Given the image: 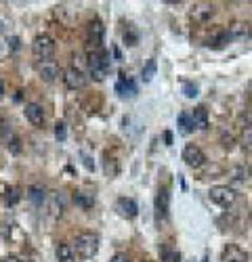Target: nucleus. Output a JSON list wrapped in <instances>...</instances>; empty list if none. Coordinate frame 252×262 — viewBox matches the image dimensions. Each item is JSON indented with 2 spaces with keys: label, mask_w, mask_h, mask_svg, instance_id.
<instances>
[{
  "label": "nucleus",
  "mask_w": 252,
  "mask_h": 262,
  "mask_svg": "<svg viewBox=\"0 0 252 262\" xmlns=\"http://www.w3.org/2000/svg\"><path fill=\"white\" fill-rule=\"evenodd\" d=\"M160 258H162V262H181V254H179L175 248H171L168 244L162 246V250H160Z\"/></svg>",
  "instance_id": "26"
},
{
  "label": "nucleus",
  "mask_w": 252,
  "mask_h": 262,
  "mask_svg": "<svg viewBox=\"0 0 252 262\" xmlns=\"http://www.w3.org/2000/svg\"><path fill=\"white\" fill-rule=\"evenodd\" d=\"M99 244H101V239H99L97 233H93V231H82V233L76 235L72 248H74V252H76L80 258L89 260V258L97 256V252H99Z\"/></svg>",
  "instance_id": "2"
},
{
  "label": "nucleus",
  "mask_w": 252,
  "mask_h": 262,
  "mask_svg": "<svg viewBox=\"0 0 252 262\" xmlns=\"http://www.w3.org/2000/svg\"><path fill=\"white\" fill-rule=\"evenodd\" d=\"M116 93H118L120 99H133V97H137L139 89H137V84H135L133 78L120 74V78L116 82Z\"/></svg>",
  "instance_id": "13"
},
{
  "label": "nucleus",
  "mask_w": 252,
  "mask_h": 262,
  "mask_svg": "<svg viewBox=\"0 0 252 262\" xmlns=\"http://www.w3.org/2000/svg\"><path fill=\"white\" fill-rule=\"evenodd\" d=\"M38 74H40V78L45 80V82H55L57 76L61 74V70H59V65L55 61H47V63H40L38 65Z\"/></svg>",
  "instance_id": "17"
},
{
  "label": "nucleus",
  "mask_w": 252,
  "mask_h": 262,
  "mask_svg": "<svg viewBox=\"0 0 252 262\" xmlns=\"http://www.w3.org/2000/svg\"><path fill=\"white\" fill-rule=\"evenodd\" d=\"M0 141L5 143V147L11 151V154H21V139L13 130V126L7 122L0 124Z\"/></svg>",
  "instance_id": "8"
},
{
  "label": "nucleus",
  "mask_w": 252,
  "mask_h": 262,
  "mask_svg": "<svg viewBox=\"0 0 252 262\" xmlns=\"http://www.w3.org/2000/svg\"><path fill=\"white\" fill-rule=\"evenodd\" d=\"M139 262H154V260H150V258H143V260H139Z\"/></svg>",
  "instance_id": "37"
},
{
  "label": "nucleus",
  "mask_w": 252,
  "mask_h": 262,
  "mask_svg": "<svg viewBox=\"0 0 252 262\" xmlns=\"http://www.w3.org/2000/svg\"><path fill=\"white\" fill-rule=\"evenodd\" d=\"M250 221H252V212H250Z\"/></svg>",
  "instance_id": "39"
},
{
  "label": "nucleus",
  "mask_w": 252,
  "mask_h": 262,
  "mask_svg": "<svg viewBox=\"0 0 252 262\" xmlns=\"http://www.w3.org/2000/svg\"><path fill=\"white\" fill-rule=\"evenodd\" d=\"M55 256H57V262H76V252L70 244H59L55 248Z\"/></svg>",
  "instance_id": "20"
},
{
  "label": "nucleus",
  "mask_w": 252,
  "mask_h": 262,
  "mask_svg": "<svg viewBox=\"0 0 252 262\" xmlns=\"http://www.w3.org/2000/svg\"><path fill=\"white\" fill-rule=\"evenodd\" d=\"M192 120H194V128L198 130H206L208 128V112H206V107H196L194 112H192Z\"/></svg>",
  "instance_id": "21"
},
{
  "label": "nucleus",
  "mask_w": 252,
  "mask_h": 262,
  "mask_svg": "<svg viewBox=\"0 0 252 262\" xmlns=\"http://www.w3.org/2000/svg\"><path fill=\"white\" fill-rule=\"evenodd\" d=\"M110 262H131V258H129V254L118 252V254H114V256H112V260H110Z\"/></svg>",
  "instance_id": "31"
},
{
  "label": "nucleus",
  "mask_w": 252,
  "mask_h": 262,
  "mask_svg": "<svg viewBox=\"0 0 252 262\" xmlns=\"http://www.w3.org/2000/svg\"><path fill=\"white\" fill-rule=\"evenodd\" d=\"M5 93H7V91H5V82H3V78H0V101L5 99Z\"/></svg>",
  "instance_id": "35"
},
{
  "label": "nucleus",
  "mask_w": 252,
  "mask_h": 262,
  "mask_svg": "<svg viewBox=\"0 0 252 262\" xmlns=\"http://www.w3.org/2000/svg\"><path fill=\"white\" fill-rule=\"evenodd\" d=\"M19 200H21V193H19V189H17V187H7V195H5V202H7V206H15Z\"/></svg>",
  "instance_id": "28"
},
{
  "label": "nucleus",
  "mask_w": 252,
  "mask_h": 262,
  "mask_svg": "<svg viewBox=\"0 0 252 262\" xmlns=\"http://www.w3.org/2000/svg\"><path fill=\"white\" fill-rule=\"evenodd\" d=\"M63 82H66V86L70 91H80L87 86V76H84V72L80 68L72 65V68L63 70Z\"/></svg>",
  "instance_id": "9"
},
{
  "label": "nucleus",
  "mask_w": 252,
  "mask_h": 262,
  "mask_svg": "<svg viewBox=\"0 0 252 262\" xmlns=\"http://www.w3.org/2000/svg\"><path fill=\"white\" fill-rule=\"evenodd\" d=\"M103 170H105V174H108L110 179L118 177V172H120V168H118V162H116L114 158H105V160H103Z\"/></svg>",
  "instance_id": "27"
},
{
  "label": "nucleus",
  "mask_w": 252,
  "mask_h": 262,
  "mask_svg": "<svg viewBox=\"0 0 252 262\" xmlns=\"http://www.w3.org/2000/svg\"><path fill=\"white\" fill-rule=\"evenodd\" d=\"M164 141H166V145H173V133H168V130H166V133H164Z\"/></svg>",
  "instance_id": "33"
},
{
  "label": "nucleus",
  "mask_w": 252,
  "mask_h": 262,
  "mask_svg": "<svg viewBox=\"0 0 252 262\" xmlns=\"http://www.w3.org/2000/svg\"><path fill=\"white\" fill-rule=\"evenodd\" d=\"M181 158H183V162L189 168H202L206 164V154H204V151L198 145H194V143H189V145L183 147Z\"/></svg>",
  "instance_id": "7"
},
{
  "label": "nucleus",
  "mask_w": 252,
  "mask_h": 262,
  "mask_svg": "<svg viewBox=\"0 0 252 262\" xmlns=\"http://www.w3.org/2000/svg\"><path fill=\"white\" fill-rule=\"evenodd\" d=\"M225 30H227L229 42H242V40H248L252 36V30L246 21H231Z\"/></svg>",
  "instance_id": "11"
},
{
  "label": "nucleus",
  "mask_w": 252,
  "mask_h": 262,
  "mask_svg": "<svg viewBox=\"0 0 252 262\" xmlns=\"http://www.w3.org/2000/svg\"><path fill=\"white\" fill-rule=\"evenodd\" d=\"M74 204L82 210H91L95 206V198L91 193H84V191H76L74 193Z\"/></svg>",
  "instance_id": "22"
},
{
  "label": "nucleus",
  "mask_w": 252,
  "mask_h": 262,
  "mask_svg": "<svg viewBox=\"0 0 252 262\" xmlns=\"http://www.w3.org/2000/svg\"><path fill=\"white\" fill-rule=\"evenodd\" d=\"M0 262H24V260H21L19 256H3Z\"/></svg>",
  "instance_id": "32"
},
{
  "label": "nucleus",
  "mask_w": 252,
  "mask_h": 262,
  "mask_svg": "<svg viewBox=\"0 0 252 262\" xmlns=\"http://www.w3.org/2000/svg\"><path fill=\"white\" fill-rule=\"evenodd\" d=\"M112 51H114V57H116V59H120V51H118V47H114Z\"/></svg>",
  "instance_id": "36"
},
{
  "label": "nucleus",
  "mask_w": 252,
  "mask_h": 262,
  "mask_svg": "<svg viewBox=\"0 0 252 262\" xmlns=\"http://www.w3.org/2000/svg\"><path fill=\"white\" fill-rule=\"evenodd\" d=\"M103 38H105L103 21L99 17L91 19L89 26H87V47H89V53H95V51L103 49Z\"/></svg>",
  "instance_id": "5"
},
{
  "label": "nucleus",
  "mask_w": 252,
  "mask_h": 262,
  "mask_svg": "<svg viewBox=\"0 0 252 262\" xmlns=\"http://www.w3.org/2000/svg\"><path fill=\"white\" fill-rule=\"evenodd\" d=\"M82 160H84V166H87L89 170H93V162H91V158H89V156H82Z\"/></svg>",
  "instance_id": "34"
},
{
  "label": "nucleus",
  "mask_w": 252,
  "mask_h": 262,
  "mask_svg": "<svg viewBox=\"0 0 252 262\" xmlns=\"http://www.w3.org/2000/svg\"><path fill=\"white\" fill-rule=\"evenodd\" d=\"M154 214H156L158 227L168 223V218H171V191H168V187L158 189L156 200H154Z\"/></svg>",
  "instance_id": "4"
},
{
  "label": "nucleus",
  "mask_w": 252,
  "mask_h": 262,
  "mask_svg": "<svg viewBox=\"0 0 252 262\" xmlns=\"http://www.w3.org/2000/svg\"><path fill=\"white\" fill-rule=\"evenodd\" d=\"M24 116H26V120H28L32 126H36V128L45 126V109H42L38 103H26Z\"/></svg>",
  "instance_id": "14"
},
{
  "label": "nucleus",
  "mask_w": 252,
  "mask_h": 262,
  "mask_svg": "<svg viewBox=\"0 0 252 262\" xmlns=\"http://www.w3.org/2000/svg\"><path fill=\"white\" fill-rule=\"evenodd\" d=\"M183 95H185L187 99H196V97L200 95L198 84H194V82H183Z\"/></svg>",
  "instance_id": "29"
},
{
  "label": "nucleus",
  "mask_w": 252,
  "mask_h": 262,
  "mask_svg": "<svg viewBox=\"0 0 252 262\" xmlns=\"http://www.w3.org/2000/svg\"><path fill=\"white\" fill-rule=\"evenodd\" d=\"M32 53L40 63L53 61L55 57V40L49 34H38L32 42Z\"/></svg>",
  "instance_id": "3"
},
{
  "label": "nucleus",
  "mask_w": 252,
  "mask_h": 262,
  "mask_svg": "<svg viewBox=\"0 0 252 262\" xmlns=\"http://www.w3.org/2000/svg\"><path fill=\"white\" fill-rule=\"evenodd\" d=\"M114 210L118 212V216L126 218V221H133V218H137V214H139V206L133 198H118L114 204Z\"/></svg>",
  "instance_id": "10"
},
{
  "label": "nucleus",
  "mask_w": 252,
  "mask_h": 262,
  "mask_svg": "<svg viewBox=\"0 0 252 262\" xmlns=\"http://www.w3.org/2000/svg\"><path fill=\"white\" fill-rule=\"evenodd\" d=\"M202 262H208V256H204V258H202Z\"/></svg>",
  "instance_id": "38"
},
{
  "label": "nucleus",
  "mask_w": 252,
  "mask_h": 262,
  "mask_svg": "<svg viewBox=\"0 0 252 262\" xmlns=\"http://www.w3.org/2000/svg\"><path fill=\"white\" fill-rule=\"evenodd\" d=\"M206 45H208V47H213V49H221V47L229 45V36H227V30H225V28H219V30H215V32H213V36H208Z\"/></svg>",
  "instance_id": "19"
},
{
  "label": "nucleus",
  "mask_w": 252,
  "mask_h": 262,
  "mask_svg": "<svg viewBox=\"0 0 252 262\" xmlns=\"http://www.w3.org/2000/svg\"><path fill=\"white\" fill-rule=\"evenodd\" d=\"M28 200L36 208H40L42 204H45V200H47V189L42 187V185H30L28 187Z\"/></svg>",
  "instance_id": "18"
},
{
  "label": "nucleus",
  "mask_w": 252,
  "mask_h": 262,
  "mask_svg": "<svg viewBox=\"0 0 252 262\" xmlns=\"http://www.w3.org/2000/svg\"><path fill=\"white\" fill-rule=\"evenodd\" d=\"M192 21L194 24H198V26H206L210 19L215 17V5H210V3H200V5H196L194 9H192Z\"/></svg>",
  "instance_id": "12"
},
{
  "label": "nucleus",
  "mask_w": 252,
  "mask_h": 262,
  "mask_svg": "<svg viewBox=\"0 0 252 262\" xmlns=\"http://www.w3.org/2000/svg\"><path fill=\"white\" fill-rule=\"evenodd\" d=\"M112 68V57L108 49H101L95 53H89V74L95 82H103L110 74Z\"/></svg>",
  "instance_id": "1"
},
{
  "label": "nucleus",
  "mask_w": 252,
  "mask_h": 262,
  "mask_svg": "<svg viewBox=\"0 0 252 262\" xmlns=\"http://www.w3.org/2000/svg\"><path fill=\"white\" fill-rule=\"evenodd\" d=\"M55 139L59 143H63L68 139V126H66V122H57L55 124Z\"/></svg>",
  "instance_id": "30"
},
{
  "label": "nucleus",
  "mask_w": 252,
  "mask_h": 262,
  "mask_svg": "<svg viewBox=\"0 0 252 262\" xmlns=\"http://www.w3.org/2000/svg\"><path fill=\"white\" fill-rule=\"evenodd\" d=\"M208 198H210V202L217 204V206H221V208H231V206L236 204L238 195H236L234 189L227 187V185H215V187H210Z\"/></svg>",
  "instance_id": "6"
},
{
  "label": "nucleus",
  "mask_w": 252,
  "mask_h": 262,
  "mask_svg": "<svg viewBox=\"0 0 252 262\" xmlns=\"http://www.w3.org/2000/svg\"><path fill=\"white\" fill-rule=\"evenodd\" d=\"M122 36H124V45H129V47H137V42H139V30H137L133 24H126V28H124Z\"/></svg>",
  "instance_id": "23"
},
{
  "label": "nucleus",
  "mask_w": 252,
  "mask_h": 262,
  "mask_svg": "<svg viewBox=\"0 0 252 262\" xmlns=\"http://www.w3.org/2000/svg\"><path fill=\"white\" fill-rule=\"evenodd\" d=\"M156 72H158V61L156 59H150L145 65H143V72H141V80L143 82H152L154 80V76H156Z\"/></svg>",
  "instance_id": "25"
},
{
  "label": "nucleus",
  "mask_w": 252,
  "mask_h": 262,
  "mask_svg": "<svg viewBox=\"0 0 252 262\" xmlns=\"http://www.w3.org/2000/svg\"><path fill=\"white\" fill-rule=\"evenodd\" d=\"M194 130V120H192V114L187 112H181L179 114V133L181 135H189Z\"/></svg>",
  "instance_id": "24"
},
{
  "label": "nucleus",
  "mask_w": 252,
  "mask_h": 262,
  "mask_svg": "<svg viewBox=\"0 0 252 262\" xmlns=\"http://www.w3.org/2000/svg\"><path fill=\"white\" fill-rule=\"evenodd\" d=\"M240 133H242V145L246 151H252V114H246L242 118V126H240Z\"/></svg>",
  "instance_id": "16"
},
{
  "label": "nucleus",
  "mask_w": 252,
  "mask_h": 262,
  "mask_svg": "<svg viewBox=\"0 0 252 262\" xmlns=\"http://www.w3.org/2000/svg\"><path fill=\"white\" fill-rule=\"evenodd\" d=\"M221 262H248V254L240 246L229 244L221 252Z\"/></svg>",
  "instance_id": "15"
}]
</instances>
